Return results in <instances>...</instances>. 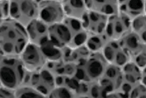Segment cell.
Wrapping results in <instances>:
<instances>
[{
  "mask_svg": "<svg viewBox=\"0 0 146 98\" xmlns=\"http://www.w3.org/2000/svg\"><path fill=\"white\" fill-rule=\"evenodd\" d=\"M29 43L26 26L11 18L0 19V54L19 55Z\"/></svg>",
  "mask_w": 146,
  "mask_h": 98,
  "instance_id": "cell-1",
  "label": "cell"
},
{
  "mask_svg": "<svg viewBox=\"0 0 146 98\" xmlns=\"http://www.w3.org/2000/svg\"><path fill=\"white\" fill-rule=\"evenodd\" d=\"M27 72L19 55L0 54V86L16 90L23 84Z\"/></svg>",
  "mask_w": 146,
  "mask_h": 98,
  "instance_id": "cell-2",
  "label": "cell"
},
{
  "mask_svg": "<svg viewBox=\"0 0 146 98\" xmlns=\"http://www.w3.org/2000/svg\"><path fill=\"white\" fill-rule=\"evenodd\" d=\"M108 65V61L101 52H92L85 60L78 64L75 77L81 81H99Z\"/></svg>",
  "mask_w": 146,
  "mask_h": 98,
  "instance_id": "cell-3",
  "label": "cell"
},
{
  "mask_svg": "<svg viewBox=\"0 0 146 98\" xmlns=\"http://www.w3.org/2000/svg\"><path fill=\"white\" fill-rule=\"evenodd\" d=\"M10 18L24 26L38 18L37 0H10Z\"/></svg>",
  "mask_w": 146,
  "mask_h": 98,
  "instance_id": "cell-4",
  "label": "cell"
},
{
  "mask_svg": "<svg viewBox=\"0 0 146 98\" xmlns=\"http://www.w3.org/2000/svg\"><path fill=\"white\" fill-rule=\"evenodd\" d=\"M23 84L33 87L44 95L45 98H48L56 87V79L55 76L44 67L33 72L28 71Z\"/></svg>",
  "mask_w": 146,
  "mask_h": 98,
  "instance_id": "cell-5",
  "label": "cell"
},
{
  "mask_svg": "<svg viewBox=\"0 0 146 98\" xmlns=\"http://www.w3.org/2000/svg\"><path fill=\"white\" fill-rule=\"evenodd\" d=\"M19 57L26 70L31 72L44 68L48 63V59L41 46L31 42L23 49Z\"/></svg>",
  "mask_w": 146,
  "mask_h": 98,
  "instance_id": "cell-6",
  "label": "cell"
},
{
  "mask_svg": "<svg viewBox=\"0 0 146 98\" xmlns=\"http://www.w3.org/2000/svg\"><path fill=\"white\" fill-rule=\"evenodd\" d=\"M65 18L61 1L41 0L38 3V19L48 26L61 23Z\"/></svg>",
  "mask_w": 146,
  "mask_h": 98,
  "instance_id": "cell-7",
  "label": "cell"
},
{
  "mask_svg": "<svg viewBox=\"0 0 146 98\" xmlns=\"http://www.w3.org/2000/svg\"><path fill=\"white\" fill-rule=\"evenodd\" d=\"M132 31V19L119 12L109 16L105 34L110 40H119Z\"/></svg>",
  "mask_w": 146,
  "mask_h": 98,
  "instance_id": "cell-8",
  "label": "cell"
},
{
  "mask_svg": "<svg viewBox=\"0 0 146 98\" xmlns=\"http://www.w3.org/2000/svg\"><path fill=\"white\" fill-rule=\"evenodd\" d=\"M99 82L107 91L108 96L113 92H119L124 83L122 67L109 64Z\"/></svg>",
  "mask_w": 146,
  "mask_h": 98,
  "instance_id": "cell-9",
  "label": "cell"
},
{
  "mask_svg": "<svg viewBox=\"0 0 146 98\" xmlns=\"http://www.w3.org/2000/svg\"><path fill=\"white\" fill-rule=\"evenodd\" d=\"M109 64L122 67L130 61V57L119 40H110L101 52Z\"/></svg>",
  "mask_w": 146,
  "mask_h": 98,
  "instance_id": "cell-10",
  "label": "cell"
},
{
  "mask_svg": "<svg viewBox=\"0 0 146 98\" xmlns=\"http://www.w3.org/2000/svg\"><path fill=\"white\" fill-rule=\"evenodd\" d=\"M109 16L97 12L88 10L82 18L81 22L89 34H105Z\"/></svg>",
  "mask_w": 146,
  "mask_h": 98,
  "instance_id": "cell-11",
  "label": "cell"
},
{
  "mask_svg": "<svg viewBox=\"0 0 146 98\" xmlns=\"http://www.w3.org/2000/svg\"><path fill=\"white\" fill-rule=\"evenodd\" d=\"M29 42L42 45L49 40V26L38 18L26 26Z\"/></svg>",
  "mask_w": 146,
  "mask_h": 98,
  "instance_id": "cell-12",
  "label": "cell"
},
{
  "mask_svg": "<svg viewBox=\"0 0 146 98\" xmlns=\"http://www.w3.org/2000/svg\"><path fill=\"white\" fill-rule=\"evenodd\" d=\"M49 40L61 48H71L72 34L64 20L49 26Z\"/></svg>",
  "mask_w": 146,
  "mask_h": 98,
  "instance_id": "cell-13",
  "label": "cell"
},
{
  "mask_svg": "<svg viewBox=\"0 0 146 98\" xmlns=\"http://www.w3.org/2000/svg\"><path fill=\"white\" fill-rule=\"evenodd\" d=\"M64 22L68 25V27L69 28L71 34H72L71 48H76L79 46L84 45L90 34L84 28L81 20L65 18Z\"/></svg>",
  "mask_w": 146,
  "mask_h": 98,
  "instance_id": "cell-14",
  "label": "cell"
},
{
  "mask_svg": "<svg viewBox=\"0 0 146 98\" xmlns=\"http://www.w3.org/2000/svg\"><path fill=\"white\" fill-rule=\"evenodd\" d=\"M119 12L134 19L145 13V0H118Z\"/></svg>",
  "mask_w": 146,
  "mask_h": 98,
  "instance_id": "cell-15",
  "label": "cell"
},
{
  "mask_svg": "<svg viewBox=\"0 0 146 98\" xmlns=\"http://www.w3.org/2000/svg\"><path fill=\"white\" fill-rule=\"evenodd\" d=\"M89 10L110 16L119 13L118 0H84Z\"/></svg>",
  "mask_w": 146,
  "mask_h": 98,
  "instance_id": "cell-16",
  "label": "cell"
},
{
  "mask_svg": "<svg viewBox=\"0 0 146 98\" xmlns=\"http://www.w3.org/2000/svg\"><path fill=\"white\" fill-rule=\"evenodd\" d=\"M61 3L66 18L81 20L89 10L84 0H62Z\"/></svg>",
  "mask_w": 146,
  "mask_h": 98,
  "instance_id": "cell-17",
  "label": "cell"
},
{
  "mask_svg": "<svg viewBox=\"0 0 146 98\" xmlns=\"http://www.w3.org/2000/svg\"><path fill=\"white\" fill-rule=\"evenodd\" d=\"M119 41L129 55L130 60L133 56H135V54H138L146 47V44L142 42L140 39L133 31L124 35V37L119 40Z\"/></svg>",
  "mask_w": 146,
  "mask_h": 98,
  "instance_id": "cell-18",
  "label": "cell"
},
{
  "mask_svg": "<svg viewBox=\"0 0 146 98\" xmlns=\"http://www.w3.org/2000/svg\"><path fill=\"white\" fill-rule=\"evenodd\" d=\"M122 72L124 76V82L127 85L134 87L141 83L142 69L132 60L122 66Z\"/></svg>",
  "mask_w": 146,
  "mask_h": 98,
  "instance_id": "cell-19",
  "label": "cell"
},
{
  "mask_svg": "<svg viewBox=\"0 0 146 98\" xmlns=\"http://www.w3.org/2000/svg\"><path fill=\"white\" fill-rule=\"evenodd\" d=\"M110 39L106 35V34H90L85 45L88 47L91 52H102L104 47Z\"/></svg>",
  "mask_w": 146,
  "mask_h": 98,
  "instance_id": "cell-20",
  "label": "cell"
},
{
  "mask_svg": "<svg viewBox=\"0 0 146 98\" xmlns=\"http://www.w3.org/2000/svg\"><path fill=\"white\" fill-rule=\"evenodd\" d=\"M91 53L92 52L88 49V47L85 44L76 48H70L66 61L73 62L78 65L81 61L85 60Z\"/></svg>",
  "mask_w": 146,
  "mask_h": 98,
  "instance_id": "cell-21",
  "label": "cell"
},
{
  "mask_svg": "<svg viewBox=\"0 0 146 98\" xmlns=\"http://www.w3.org/2000/svg\"><path fill=\"white\" fill-rule=\"evenodd\" d=\"M132 31L146 44V14L143 13L132 19Z\"/></svg>",
  "mask_w": 146,
  "mask_h": 98,
  "instance_id": "cell-22",
  "label": "cell"
},
{
  "mask_svg": "<svg viewBox=\"0 0 146 98\" xmlns=\"http://www.w3.org/2000/svg\"><path fill=\"white\" fill-rule=\"evenodd\" d=\"M15 98H45L39 91L34 87L23 84L15 90Z\"/></svg>",
  "mask_w": 146,
  "mask_h": 98,
  "instance_id": "cell-23",
  "label": "cell"
},
{
  "mask_svg": "<svg viewBox=\"0 0 146 98\" xmlns=\"http://www.w3.org/2000/svg\"><path fill=\"white\" fill-rule=\"evenodd\" d=\"M73 98L76 97L74 91L64 86H56L48 98Z\"/></svg>",
  "mask_w": 146,
  "mask_h": 98,
  "instance_id": "cell-24",
  "label": "cell"
},
{
  "mask_svg": "<svg viewBox=\"0 0 146 98\" xmlns=\"http://www.w3.org/2000/svg\"><path fill=\"white\" fill-rule=\"evenodd\" d=\"M10 0H0V19L10 18Z\"/></svg>",
  "mask_w": 146,
  "mask_h": 98,
  "instance_id": "cell-25",
  "label": "cell"
},
{
  "mask_svg": "<svg viewBox=\"0 0 146 98\" xmlns=\"http://www.w3.org/2000/svg\"><path fill=\"white\" fill-rule=\"evenodd\" d=\"M131 60L141 69L146 67V47L131 58Z\"/></svg>",
  "mask_w": 146,
  "mask_h": 98,
  "instance_id": "cell-26",
  "label": "cell"
},
{
  "mask_svg": "<svg viewBox=\"0 0 146 98\" xmlns=\"http://www.w3.org/2000/svg\"><path fill=\"white\" fill-rule=\"evenodd\" d=\"M129 97L134 98H146V87L142 83L133 87Z\"/></svg>",
  "mask_w": 146,
  "mask_h": 98,
  "instance_id": "cell-27",
  "label": "cell"
},
{
  "mask_svg": "<svg viewBox=\"0 0 146 98\" xmlns=\"http://www.w3.org/2000/svg\"><path fill=\"white\" fill-rule=\"evenodd\" d=\"M0 97L15 98V90L0 86Z\"/></svg>",
  "mask_w": 146,
  "mask_h": 98,
  "instance_id": "cell-28",
  "label": "cell"
},
{
  "mask_svg": "<svg viewBox=\"0 0 146 98\" xmlns=\"http://www.w3.org/2000/svg\"><path fill=\"white\" fill-rule=\"evenodd\" d=\"M141 83L146 87V67L142 69V77H141Z\"/></svg>",
  "mask_w": 146,
  "mask_h": 98,
  "instance_id": "cell-29",
  "label": "cell"
},
{
  "mask_svg": "<svg viewBox=\"0 0 146 98\" xmlns=\"http://www.w3.org/2000/svg\"><path fill=\"white\" fill-rule=\"evenodd\" d=\"M145 13L146 14V0H145Z\"/></svg>",
  "mask_w": 146,
  "mask_h": 98,
  "instance_id": "cell-30",
  "label": "cell"
},
{
  "mask_svg": "<svg viewBox=\"0 0 146 98\" xmlns=\"http://www.w3.org/2000/svg\"><path fill=\"white\" fill-rule=\"evenodd\" d=\"M58 1H62V0H58Z\"/></svg>",
  "mask_w": 146,
  "mask_h": 98,
  "instance_id": "cell-31",
  "label": "cell"
}]
</instances>
